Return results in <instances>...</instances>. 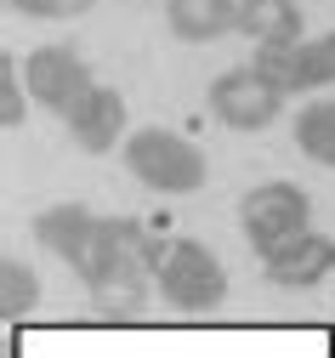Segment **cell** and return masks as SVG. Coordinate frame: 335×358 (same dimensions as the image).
Masks as SVG:
<instances>
[{
	"label": "cell",
	"instance_id": "cell-1",
	"mask_svg": "<svg viewBox=\"0 0 335 358\" xmlns=\"http://www.w3.org/2000/svg\"><path fill=\"white\" fill-rule=\"evenodd\" d=\"M171 245L159 234H148L136 216H103L97 222V245H91L85 267H80V285L91 296L97 313H114V319H131L148 301V285H159V267H165Z\"/></svg>",
	"mask_w": 335,
	"mask_h": 358
},
{
	"label": "cell",
	"instance_id": "cell-2",
	"mask_svg": "<svg viewBox=\"0 0 335 358\" xmlns=\"http://www.w3.org/2000/svg\"><path fill=\"white\" fill-rule=\"evenodd\" d=\"M120 154H125V171L154 194H199L205 176H211L205 148L194 137H182V131H165V125L131 131Z\"/></svg>",
	"mask_w": 335,
	"mask_h": 358
},
{
	"label": "cell",
	"instance_id": "cell-3",
	"mask_svg": "<svg viewBox=\"0 0 335 358\" xmlns=\"http://www.w3.org/2000/svg\"><path fill=\"white\" fill-rule=\"evenodd\" d=\"M238 222H245V239L262 250V262L273 250H284L290 239L307 234V222H313V199L296 188V182H262L250 188L245 199H238Z\"/></svg>",
	"mask_w": 335,
	"mask_h": 358
},
{
	"label": "cell",
	"instance_id": "cell-4",
	"mask_svg": "<svg viewBox=\"0 0 335 358\" xmlns=\"http://www.w3.org/2000/svg\"><path fill=\"white\" fill-rule=\"evenodd\" d=\"M159 296L176 313H211L227 301V267L199 239H171V256L159 267Z\"/></svg>",
	"mask_w": 335,
	"mask_h": 358
},
{
	"label": "cell",
	"instance_id": "cell-5",
	"mask_svg": "<svg viewBox=\"0 0 335 358\" xmlns=\"http://www.w3.org/2000/svg\"><path fill=\"white\" fill-rule=\"evenodd\" d=\"M23 85H29V97H34L40 108H52V114H63V120H69L91 92H97V80H91V69H85V57H80L74 46H40V52H29Z\"/></svg>",
	"mask_w": 335,
	"mask_h": 358
},
{
	"label": "cell",
	"instance_id": "cell-6",
	"mask_svg": "<svg viewBox=\"0 0 335 358\" xmlns=\"http://www.w3.org/2000/svg\"><path fill=\"white\" fill-rule=\"evenodd\" d=\"M284 108V92L267 85L250 63L245 69H227L211 80V114L227 125V131H267Z\"/></svg>",
	"mask_w": 335,
	"mask_h": 358
},
{
	"label": "cell",
	"instance_id": "cell-7",
	"mask_svg": "<svg viewBox=\"0 0 335 358\" xmlns=\"http://www.w3.org/2000/svg\"><path fill=\"white\" fill-rule=\"evenodd\" d=\"M250 69L278 85V92H307V85H335V29L301 46H267L250 57Z\"/></svg>",
	"mask_w": 335,
	"mask_h": 358
},
{
	"label": "cell",
	"instance_id": "cell-8",
	"mask_svg": "<svg viewBox=\"0 0 335 358\" xmlns=\"http://www.w3.org/2000/svg\"><path fill=\"white\" fill-rule=\"evenodd\" d=\"M262 273H267V285H278V290H313L318 279L335 273V239L307 228L301 239H290L284 250H273V256L262 262Z\"/></svg>",
	"mask_w": 335,
	"mask_h": 358
},
{
	"label": "cell",
	"instance_id": "cell-9",
	"mask_svg": "<svg viewBox=\"0 0 335 358\" xmlns=\"http://www.w3.org/2000/svg\"><path fill=\"white\" fill-rule=\"evenodd\" d=\"M97 222H103V216H91L85 205H52V210L34 216V239L52 250L57 262H69L74 273H80L85 256H91V245H97Z\"/></svg>",
	"mask_w": 335,
	"mask_h": 358
},
{
	"label": "cell",
	"instance_id": "cell-10",
	"mask_svg": "<svg viewBox=\"0 0 335 358\" xmlns=\"http://www.w3.org/2000/svg\"><path fill=\"white\" fill-rule=\"evenodd\" d=\"M69 137H74V148H85V154H108L114 143H120V131H125V97L114 92V85H97L69 120Z\"/></svg>",
	"mask_w": 335,
	"mask_h": 358
},
{
	"label": "cell",
	"instance_id": "cell-11",
	"mask_svg": "<svg viewBox=\"0 0 335 358\" xmlns=\"http://www.w3.org/2000/svg\"><path fill=\"white\" fill-rule=\"evenodd\" d=\"M238 34L267 46H301V6L296 0H238Z\"/></svg>",
	"mask_w": 335,
	"mask_h": 358
},
{
	"label": "cell",
	"instance_id": "cell-12",
	"mask_svg": "<svg viewBox=\"0 0 335 358\" xmlns=\"http://www.w3.org/2000/svg\"><path fill=\"white\" fill-rule=\"evenodd\" d=\"M165 23L176 40L205 46V40H222L227 29H238V0H165Z\"/></svg>",
	"mask_w": 335,
	"mask_h": 358
},
{
	"label": "cell",
	"instance_id": "cell-13",
	"mask_svg": "<svg viewBox=\"0 0 335 358\" xmlns=\"http://www.w3.org/2000/svg\"><path fill=\"white\" fill-rule=\"evenodd\" d=\"M296 148L313 159V165H329L335 171V97H318L296 114Z\"/></svg>",
	"mask_w": 335,
	"mask_h": 358
},
{
	"label": "cell",
	"instance_id": "cell-14",
	"mask_svg": "<svg viewBox=\"0 0 335 358\" xmlns=\"http://www.w3.org/2000/svg\"><path fill=\"white\" fill-rule=\"evenodd\" d=\"M0 307H6L12 319H23V313L40 307V279L29 273L23 256H0Z\"/></svg>",
	"mask_w": 335,
	"mask_h": 358
},
{
	"label": "cell",
	"instance_id": "cell-15",
	"mask_svg": "<svg viewBox=\"0 0 335 358\" xmlns=\"http://www.w3.org/2000/svg\"><path fill=\"white\" fill-rule=\"evenodd\" d=\"M23 92H29V85H23V63L17 57H0V125H6V131H17L23 125Z\"/></svg>",
	"mask_w": 335,
	"mask_h": 358
},
{
	"label": "cell",
	"instance_id": "cell-16",
	"mask_svg": "<svg viewBox=\"0 0 335 358\" xmlns=\"http://www.w3.org/2000/svg\"><path fill=\"white\" fill-rule=\"evenodd\" d=\"M97 0H12V12L23 17H40V23H69V17H85Z\"/></svg>",
	"mask_w": 335,
	"mask_h": 358
}]
</instances>
